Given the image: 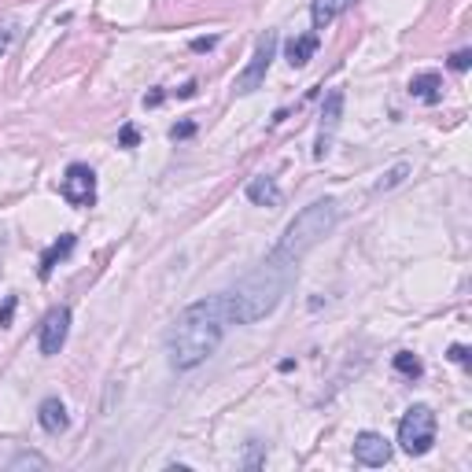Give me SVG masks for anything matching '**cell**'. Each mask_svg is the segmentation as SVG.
Wrapping results in <instances>:
<instances>
[{
  "mask_svg": "<svg viewBox=\"0 0 472 472\" xmlns=\"http://www.w3.org/2000/svg\"><path fill=\"white\" fill-rule=\"evenodd\" d=\"M225 325H229V317H225V299L222 296H207V299L188 303L167 329V362L177 373H188V369L203 365L207 358L222 347Z\"/></svg>",
  "mask_w": 472,
  "mask_h": 472,
  "instance_id": "1",
  "label": "cell"
},
{
  "mask_svg": "<svg viewBox=\"0 0 472 472\" xmlns=\"http://www.w3.org/2000/svg\"><path fill=\"white\" fill-rule=\"evenodd\" d=\"M296 266L299 262L284 258L281 251H270L236 288H229L222 296L229 325H255V321H262L266 314H273L277 303L284 299L291 277H296Z\"/></svg>",
  "mask_w": 472,
  "mask_h": 472,
  "instance_id": "2",
  "label": "cell"
},
{
  "mask_svg": "<svg viewBox=\"0 0 472 472\" xmlns=\"http://www.w3.org/2000/svg\"><path fill=\"white\" fill-rule=\"evenodd\" d=\"M336 225H339V203L332 196L314 200V203H306L299 214L284 225V233H281V240H277L273 251H281L284 258L299 262V258L306 251H314L317 243L336 229Z\"/></svg>",
  "mask_w": 472,
  "mask_h": 472,
  "instance_id": "3",
  "label": "cell"
},
{
  "mask_svg": "<svg viewBox=\"0 0 472 472\" xmlns=\"http://www.w3.org/2000/svg\"><path fill=\"white\" fill-rule=\"evenodd\" d=\"M435 428H439V420H435L432 406H425V402L410 406V410L402 413V420H399V443H402V450L410 454V458L428 454L432 443H435Z\"/></svg>",
  "mask_w": 472,
  "mask_h": 472,
  "instance_id": "4",
  "label": "cell"
},
{
  "mask_svg": "<svg viewBox=\"0 0 472 472\" xmlns=\"http://www.w3.org/2000/svg\"><path fill=\"white\" fill-rule=\"evenodd\" d=\"M277 44H281V37H277V30H266L262 37H258V44H255V52H251V59H248V67H243L240 74H236V92L240 96H251V92H258L266 85V74H270V63L277 59Z\"/></svg>",
  "mask_w": 472,
  "mask_h": 472,
  "instance_id": "5",
  "label": "cell"
},
{
  "mask_svg": "<svg viewBox=\"0 0 472 472\" xmlns=\"http://www.w3.org/2000/svg\"><path fill=\"white\" fill-rule=\"evenodd\" d=\"M59 196L67 200L71 207H92V200H96V174H92V167H85V162H71L67 174H63V181H59Z\"/></svg>",
  "mask_w": 472,
  "mask_h": 472,
  "instance_id": "6",
  "label": "cell"
},
{
  "mask_svg": "<svg viewBox=\"0 0 472 472\" xmlns=\"http://www.w3.org/2000/svg\"><path fill=\"white\" fill-rule=\"evenodd\" d=\"M344 89H332L325 96V107H321V126H317V140H314V159L321 162L325 155L332 152V140H336V129L344 122Z\"/></svg>",
  "mask_w": 472,
  "mask_h": 472,
  "instance_id": "7",
  "label": "cell"
},
{
  "mask_svg": "<svg viewBox=\"0 0 472 472\" xmlns=\"http://www.w3.org/2000/svg\"><path fill=\"white\" fill-rule=\"evenodd\" d=\"M67 332H71V310L67 306H52V310L44 314V321H41V336H37V347H41V354H59L63 351V344H67Z\"/></svg>",
  "mask_w": 472,
  "mask_h": 472,
  "instance_id": "8",
  "label": "cell"
},
{
  "mask_svg": "<svg viewBox=\"0 0 472 472\" xmlns=\"http://www.w3.org/2000/svg\"><path fill=\"white\" fill-rule=\"evenodd\" d=\"M354 461L369 465V468H380V465L392 461V443H387L380 432H362L354 439Z\"/></svg>",
  "mask_w": 472,
  "mask_h": 472,
  "instance_id": "9",
  "label": "cell"
},
{
  "mask_svg": "<svg viewBox=\"0 0 472 472\" xmlns=\"http://www.w3.org/2000/svg\"><path fill=\"white\" fill-rule=\"evenodd\" d=\"M37 420H41V428H44L48 435H59V432H67V428H71L67 406H63L56 395H52V399H44V402L37 406Z\"/></svg>",
  "mask_w": 472,
  "mask_h": 472,
  "instance_id": "10",
  "label": "cell"
},
{
  "mask_svg": "<svg viewBox=\"0 0 472 472\" xmlns=\"http://www.w3.org/2000/svg\"><path fill=\"white\" fill-rule=\"evenodd\" d=\"M74 243H78V236L74 233H63L52 248H48L44 255H41V266H37V273H41V281H48V277H52V270L63 262V258H67L71 251H74Z\"/></svg>",
  "mask_w": 472,
  "mask_h": 472,
  "instance_id": "11",
  "label": "cell"
},
{
  "mask_svg": "<svg viewBox=\"0 0 472 472\" xmlns=\"http://www.w3.org/2000/svg\"><path fill=\"white\" fill-rule=\"evenodd\" d=\"M243 192H248V200L255 207H277V203H281V188H277V181H273V177H266V174L262 177H251Z\"/></svg>",
  "mask_w": 472,
  "mask_h": 472,
  "instance_id": "12",
  "label": "cell"
},
{
  "mask_svg": "<svg viewBox=\"0 0 472 472\" xmlns=\"http://www.w3.org/2000/svg\"><path fill=\"white\" fill-rule=\"evenodd\" d=\"M317 44H321V37H317V34H299V37H291V41H288L284 56H288L291 67H306V63L314 59Z\"/></svg>",
  "mask_w": 472,
  "mask_h": 472,
  "instance_id": "13",
  "label": "cell"
},
{
  "mask_svg": "<svg viewBox=\"0 0 472 472\" xmlns=\"http://www.w3.org/2000/svg\"><path fill=\"white\" fill-rule=\"evenodd\" d=\"M439 89H443V78L435 71L413 74V81H410V96H417V100H425V104H439V96H443Z\"/></svg>",
  "mask_w": 472,
  "mask_h": 472,
  "instance_id": "14",
  "label": "cell"
},
{
  "mask_svg": "<svg viewBox=\"0 0 472 472\" xmlns=\"http://www.w3.org/2000/svg\"><path fill=\"white\" fill-rule=\"evenodd\" d=\"M354 0H314L310 4V19H314V30H325L329 23H336L339 15H344Z\"/></svg>",
  "mask_w": 472,
  "mask_h": 472,
  "instance_id": "15",
  "label": "cell"
},
{
  "mask_svg": "<svg viewBox=\"0 0 472 472\" xmlns=\"http://www.w3.org/2000/svg\"><path fill=\"white\" fill-rule=\"evenodd\" d=\"M395 369L402 373V377H410V380H417L420 373H425L420 358H417V354H410V351H399V354H395Z\"/></svg>",
  "mask_w": 472,
  "mask_h": 472,
  "instance_id": "16",
  "label": "cell"
},
{
  "mask_svg": "<svg viewBox=\"0 0 472 472\" xmlns=\"http://www.w3.org/2000/svg\"><path fill=\"white\" fill-rule=\"evenodd\" d=\"M406 174H410V162H399V167H392L380 181H377V192H392L395 185H402L406 181Z\"/></svg>",
  "mask_w": 472,
  "mask_h": 472,
  "instance_id": "17",
  "label": "cell"
},
{
  "mask_svg": "<svg viewBox=\"0 0 472 472\" xmlns=\"http://www.w3.org/2000/svg\"><path fill=\"white\" fill-rule=\"evenodd\" d=\"M468 67H472V48H461V52H454V56H450V71L465 74Z\"/></svg>",
  "mask_w": 472,
  "mask_h": 472,
  "instance_id": "18",
  "label": "cell"
},
{
  "mask_svg": "<svg viewBox=\"0 0 472 472\" xmlns=\"http://www.w3.org/2000/svg\"><path fill=\"white\" fill-rule=\"evenodd\" d=\"M192 133H196V122H177V126H170V140H188Z\"/></svg>",
  "mask_w": 472,
  "mask_h": 472,
  "instance_id": "19",
  "label": "cell"
},
{
  "mask_svg": "<svg viewBox=\"0 0 472 472\" xmlns=\"http://www.w3.org/2000/svg\"><path fill=\"white\" fill-rule=\"evenodd\" d=\"M15 306H19V299H15V296H8V299H4V306H0V329H8V325H11V317H15Z\"/></svg>",
  "mask_w": 472,
  "mask_h": 472,
  "instance_id": "20",
  "label": "cell"
},
{
  "mask_svg": "<svg viewBox=\"0 0 472 472\" xmlns=\"http://www.w3.org/2000/svg\"><path fill=\"white\" fill-rule=\"evenodd\" d=\"M119 144H122V148H137V144H140V133H137L133 126H122V133H119Z\"/></svg>",
  "mask_w": 472,
  "mask_h": 472,
  "instance_id": "21",
  "label": "cell"
},
{
  "mask_svg": "<svg viewBox=\"0 0 472 472\" xmlns=\"http://www.w3.org/2000/svg\"><path fill=\"white\" fill-rule=\"evenodd\" d=\"M468 354H472V351H468L465 344H454V347L447 351V358H450V362H458V365H465V362H468Z\"/></svg>",
  "mask_w": 472,
  "mask_h": 472,
  "instance_id": "22",
  "label": "cell"
},
{
  "mask_svg": "<svg viewBox=\"0 0 472 472\" xmlns=\"http://www.w3.org/2000/svg\"><path fill=\"white\" fill-rule=\"evenodd\" d=\"M23 465H37V468H44V458H37V454H23V458H15V461H11V468H23Z\"/></svg>",
  "mask_w": 472,
  "mask_h": 472,
  "instance_id": "23",
  "label": "cell"
},
{
  "mask_svg": "<svg viewBox=\"0 0 472 472\" xmlns=\"http://www.w3.org/2000/svg\"><path fill=\"white\" fill-rule=\"evenodd\" d=\"M214 44H218V37H196L192 41V52H210Z\"/></svg>",
  "mask_w": 472,
  "mask_h": 472,
  "instance_id": "24",
  "label": "cell"
},
{
  "mask_svg": "<svg viewBox=\"0 0 472 472\" xmlns=\"http://www.w3.org/2000/svg\"><path fill=\"white\" fill-rule=\"evenodd\" d=\"M243 465H248V468H258V465H262V450H258V443L251 447L248 458H243Z\"/></svg>",
  "mask_w": 472,
  "mask_h": 472,
  "instance_id": "25",
  "label": "cell"
},
{
  "mask_svg": "<svg viewBox=\"0 0 472 472\" xmlns=\"http://www.w3.org/2000/svg\"><path fill=\"white\" fill-rule=\"evenodd\" d=\"M162 100H167V92H159V89H155V92H148V96H144V107H159Z\"/></svg>",
  "mask_w": 472,
  "mask_h": 472,
  "instance_id": "26",
  "label": "cell"
},
{
  "mask_svg": "<svg viewBox=\"0 0 472 472\" xmlns=\"http://www.w3.org/2000/svg\"><path fill=\"white\" fill-rule=\"evenodd\" d=\"M177 96H181V100H188V96H196V81H185V85L177 89Z\"/></svg>",
  "mask_w": 472,
  "mask_h": 472,
  "instance_id": "27",
  "label": "cell"
},
{
  "mask_svg": "<svg viewBox=\"0 0 472 472\" xmlns=\"http://www.w3.org/2000/svg\"><path fill=\"white\" fill-rule=\"evenodd\" d=\"M11 48V30H0V56Z\"/></svg>",
  "mask_w": 472,
  "mask_h": 472,
  "instance_id": "28",
  "label": "cell"
},
{
  "mask_svg": "<svg viewBox=\"0 0 472 472\" xmlns=\"http://www.w3.org/2000/svg\"><path fill=\"white\" fill-rule=\"evenodd\" d=\"M0 251H4V243H0Z\"/></svg>",
  "mask_w": 472,
  "mask_h": 472,
  "instance_id": "29",
  "label": "cell"
}]
</instances>
